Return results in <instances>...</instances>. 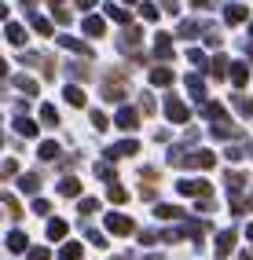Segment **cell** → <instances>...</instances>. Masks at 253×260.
Returning a JSON list of instances; mask_svg holds the SVG:
<instances>
[{
  "label": "cell",
  "instance_id": "7bdbcfd3",
  "mask_svg": "<svg viewBox=\"0 0 253 260\" xmlns=\"http://www.w3.org/2000/svg\"><path fill=\"white\" fill-rule=\"evenodd\" d=\"M92 125L103 132V128H110V121H107V114H99V110H92Z\"/></svg>",
  "mask_w": 253,
  "mask_h": 260
},
{
  "label": "cell",
  "instance_id": "7a4b0ae2",
  "mask_svg": "<svg viewBox=\"0 0 253 260\" xmlns=\"http://www.w3.org/2000/svg\"><path fill=\"white\" fill-rule=\"evenodd\" d=\"M125 95H129V81H125V70H117V74L110 70V74L103 77V99H107V103H121Z\"/></svg>",
  "mask_w": 253,
  "mask_h": 260
},
{
  "label": "cell",
  "instance_id": "74e56055",
  "mask_svg": "<svg viewBox=\"0 0 253 260\" xmlns=\"http://www.w3.org/2000/svg\"><path fill=\"white\" fill-rule=\"evenodd\" d=\"M8 176H19V161H15V158L0 161V180H8Z\"/></svg>",
  "mask_w": 253,
  "mask_h": 260
},
{
  "label": "cell",
  "instance_id": "b9f144b4",
  "mask_svg": "<svg viewBox=\"0 0 253 260\" xmlns=\"http://www.w3.org/2000/svg\"><path fill=\"white\" fill-rule=\"evenodd\" d=\"M140 15H143V22H154L158 19V8L154 4H140Z\"/></svg>",
  "mask_w": 253,
  "mask_h": 260
},
{
  "label": "cell",
  "instance_id": "4fadbf2b",
  "mask_svg": "<svg viewBox=\"0 0 253 260\" xmlns=\"http://www.w3.org/2000/svg\"><path fill=\"white\" fill-rule=\"evenodd\" d=\"M15 132L26 136V140H37V121H29L26 114H19V117H15Z\"/></svg>",
  "mask_w": 253,
  "mask_h": 260
},
{
  "label": "cell",
  "instance_id": "277c9868",
  "mask_svg": "<svg viewBox=\"0 0 253 260\" xmlns=\"http://www.w3.org/2000/svg\"><path fill=\"white\" fill-rule=\"evenodd\" d=\"M176 190H180V194H191V198H209L213 194V187L206 180H180Z\"/></svg>",
  "mask_w": 253,
  "mask_h": 260
},
{
  "label": "cell",
  "instance_id": "6125c7cd",
  "mask_svg": "<svg viewBox=\"0 0 253 260\" xmlns=\"http://www.w3.org/2000/svg\"><path fill=\"white\" fill-rule=\"evenodd\" d=\"M147 260H165V256H147Z\"/></svg>",
  "mask_w": 253,
  "mask_h": 260
},
{
  "label": "cell",
  "instance_id": "d590c367",
  "mask_svg": "<svg viewBox=\"0 0 253 260\" xmlns=\"http://www.w3.org/2000/svg\"><path fill=\"white\" fill-rule=\"evenodd\" d=\"M66 103H70V107H84V92H81V84H70V88H66Z\"/></svg>",
  "mask_w": 253,
  "mask_h": 260
},
{
  "label": "cell",
  "instance_id": "5bb4252c",
  "mask_svg": "<svg viewBox=\"0 0 253 260\" xmlns=\"http://www.w3.org/2000/svg\"><path fill=\"white\" fill-rule=\"evenodd\" d=\"M59 44H62V48H70V51H77V55H84V59H92V48L84 44V41H77V37H66V33H62Z\"/></svg>",
  "mask_w": 253,
  "mask_h": 260
},
{
  "label": "cell",
  "instance_id": "e7e4bbea",
  "mask_svg": "<svg viewBox=\"0 0 253 260\" xmlns=\"http://www.w3.org/2000/svg\"><path fill=\"white\" fill-rule=\"evenodd\" d=\"M249 59H253V44H249Z\"/></svg>",
  "mask_w": 253,
  "mask_h": 260
},
{
  "label": "cell",
  "instance_id": "f35d334b",
  "mask_svg": "<svg viewBox=\"0 0 253 260\" xmlns=\"http://www.w3.org/2000/svg\"><path fill=\"white\" fill-rule=\"evenodd\" d=\"M246 154H249V147H246V143H239V147H228V154H224V158H228V161H242Z\"/></svg>",
  "mask_w": 253,
  "mask_h": 260
},
{
  "label": "cell",
  "instance_id": "680465c9",
  "mask_svg": "<svg viewBox=\"0 0 253 260\" xmlns=\"http://www.w3.org/2000/svg\"><path fill=\"white\" fill-rule=\"evenodd\" d=\"M114 260H136V256H129V253H125V256H114Z\"/></svg>",
  "mask_w": 253,
  "mask_h": 260
},
{
  "label": "cell",
  "instance_id": "30bf717a",
  "mask_svg": "<svg viewBox=\"0 0 253 260\" xmlns=\"http://www.w3.org/2000/svg\"><path fill=\"white\" fill-rule=\"evenodd\" d=\"M224 19H228V26H239V22L249 19V8H246V4H228V8H224Z\"/></svg>",
  "mask_w": 253,
  "mask_h": 260
},
{
  "label": "cell",
  "instance_id": "9c48e42d",
  "mask_svg": "<svg viewBox=\"0 0 253 260\" xmlns=\"http://www.w3.org/2000/svg\"><path fill=\"white\" fill-rule=\"evenodd\" d=\"M132 154H140V143H136V140H125V143H114V147L107 150V158L114 161V158H132Z\"/></svg>",
  "mask_w": 253,
  "mask_h": 260
},
{
  "label": "cell",
  "instance_id": "f546056e",
  "mask_svg": "<svg viewBox=\"0 0 253 260\" xmlns=\"http://www.w3.org/2000/svg\"><path fill=\"white\" fill-rule=\"evenodd\" d=\"M107 19H114V22H121V26H129V22H132V15H129L125 8H117V4H107Z\"/></svg>",
  "mask_w": 253,
  "mask_h": 260
},
{
  "label": "cell",
  "instance_id": "836d02e7",
  "mask_svg": "<svg viewBox=\"0 0 253 260\" xmlns=\"http://www.w3.org/2000/svg\"><path fill=\"white\" fill-rule=\"evenodd\" d=\"M107 198L117 202V205H125V202H129V190H125V187H117V183H107Z\"/></svg>",
  "mask_w": 253,
  "mask_h": 260
},
{
  "label": "cell",
  "instance_id": "91938a15",
  "mask_svg": "<svg viewBox=\"0 0 253 260\" xmlns=\"http://www.w3.org/2000/svg\"><path fill=\"white\" fill-rule=\"evenodd\" d=\"M246 205H249V209H253V194H249V198H246Z\"/></svg>",
  "mask_w": 253,
  "mask_h": 260
},
{
  "label": "cell",
  "instance_id": "f1b7e54d",
  "mask_svg": "<svg viewBox=\"0 0 253 260\" xmlns=\"http://www.w3.org/2000/svg\"><path fill=\"white\" fill-rule=\"evenodd\" d=\"M48 238H52V242H59V238H66V231H70V228H66V220H48Z\"/></svg>",
  "mask_w": 253,
  "mask_h": 260
},
{
  "label": "cell",
  "instance_id": "5b68a950",
  "mask_svg": "<svg viewBox=\"0 0 253 260\" xmlns=\"http://www.w3.org/2000/svg\"><path fill=\"white\" fill-rule=\"evenodd\" d=\"M235 228H228V231H220L216 235V246H213V253H216V260H228L231 256V249H235Z\"/></svg>",
  "mask_w": 253,
  "mask_h": 260
},
{
  "label": "cell",
  "instance_id": "9a60e30c",
  "mask_svg": "<svg viewBox=\"0 0 253 260\" xmlns=\"http://www.w3.org/2000/svg\"><path fill=\"white\" fill-rule=\"evenodd\" d=\"M59 154H62V150H59L55 140H44V143L37 147V158H41V161H59Z\"/></svg>",
  "mask_w": 253,
  "mask_h": 260
},
{
  "label": "cell",
  "instance_id": "60d3db41",
  "mask_svg": "<svg viewBox=\"0 0 253 260\" xmlns=\"http://www.w3.org/2000/svg\"><path fill=\"white\" fill-rule=\"evenodd\" d=\"M235 110H239V114H253V99H246V95H235Z\"/></svg>",
  "mask_w": 253,
  "mask_h": 260
},
{
  "label": "cell",
  "instance_id": "8992f818",
  "mask_svg": "<svg viewBox=\"0 0 253 260\" xmlns=\"http://www.w3.org/2000/svg\"><path fill=\"white\" fill-rule=\"evenodd\" d=\"M154 59L158 62H173V55H176V51H173V37H169V33H154Z\"/></svg>",
  "mask_w": 253,
  "mask_h": 260
},
{
  "label": "cell",
  "instance_id": "11a10c76",
  "mask_svg": "<svg viewBox=\"0 0 253 260\" xmlns=\"http://www.w3.org/2000/svg\"><path fill=\"white\" fill-rule=\"evenodd\" d=\"M4 19H8V4L0 0V22H4Z\"/></svg>",
  "mask_w": 253,
  "mask_h": 260
},
{
  "label": "cell",
  "instance_id": "ffe728a7",
  "mask_svg": "<svg viewBox=\"0 0 253 260\" xmlns=\"http://www.w3.org/2000/svg\"><path fill=\"white\" fill-rule=\"evenodd\" d=\"M19 190L37 194V190H41V176H37V172H22V176H19Z\"/></svg>",
  "mask_w": 253,
  "mask_h": 260
},
{
  "label": "cell",
  "instance_id": "4316f807",
  "mask_svg": "<svg viewBox=\"0 0 253 260\" xmlns=\"http://www.w3.org/2000/svg\"><path fill=\"white\" fill-rule=\"evenodd\" d=\"M4 37H8L11 44H19V48H22V44H26V29H22L19 22H8V29H4Z\"/></svg>",
  "mask_w": 253,
  "mask_h": 260
},
{
  "label": "cell",
  "instance_id": "e0dca14e",
  "mask_svg": "<svg viewBox=\"0 0 253 260\" xmlns=\"http://www.w3.org/2000/svg\"><path fill=\"white\" fill-rule=\"evenodd\" d=\"M0 205L8 209V216H15V220L22 216V202L15 198V194H8V190H0Z\"/></svg>",
  "mask_w": 253,
  "mask_h": 260
},
{
  "label": "cell",
  "instance_id": "7dc6e473",
  "mask_svg": "<svg viewBox=\"0 0 253 260\" xmlns=\"http://www.w3.org/2000/svg\"><path fill=\"white\" fill-rule=\"evenodd\" d=\"M140 198H147V202H154V198H158V190H154V183H147V187L140 183Z\"/></svg>",
  "mask_w": 253,
  "mask_h": 260
},
{
  "label": "cell",
  "instance_id": "4dcf8cb0",
  "mask_svg": "<svg viewBox=\"0 0 253 260\" xmlns=\"http://www.w3.org/2000/svg\"><path fill=\"white\" fill-rule=\"evenodd\" d=\"M15 88H19V92H26V95H37V81H33V77H26V74H19V77H15Z\"/></svg>",
  "mask_w": 253,
  "mask_h": 260
},
{
  "label": "cell",
  "instance_id": "484cf974",
  "mask_svg": "<svg viewBox=\"0 0 253 260\" xmlns=\"http://www.w3.org/2000/svg\"><path fill=\"white\" fill-rule=\"evenodd\" d=\"M224 183H228V190H231V194H239V190L246 187V176H242V172H224Z\"/></svg>",
  "mask_w": 253,
  "mask_h": 260
},
{
  "label": "cell",
  "instance_id": "9f6ffc18",
  "mask_svg": "<svg viewBox=\"0 0 253 260\" xmlns=\"http://www.w3.org/2000/svg\"><path fill=\"white\" fill-rule=\"evenodd\" d=\"M8 74V62H4V55H0V77H4Z\"/></svg>",
  "mask_w": 253,
  "mask_h": 260
},
{
  "label": "cell",
  "instance_id": "ee69618b",
  "mask_svg": "<svg viewBox=\"0 0 253 260\" xmlns=\"http://www.w3.org/2000/svg\"><path fill=\"white\" fill-rule=\"evenodd\" d=\"M84 238H88V242H92V246H96V249H107V238H103V235H99V231H88V235H84Z\"/></svg>",
  "mask_w": 253,
  "mask_h": 260
},
{
  "label": "cell",
  "instance_id": "f5cc1de1",
  "mask_svg": "<svg viewBox=\"0 0 253 260\" xmlns=\"http://www.w3.org/2000/svg\"><path fill=\"white\" fill-rule=\"evenodd\" d=\"M195 8H198V11H209V8H213V0H195Z\"/></svg>",
  "mask_w": 253,
  "mask_h": 260
},
{
  "label": "cell",
  "instance_id": "8d00e7d4",
  "mask_svg": "<svg viewBox=\"0 0 253 260\" xmlns=\"http://www.w3.org/2000/svg\"><path fill=\"white\" fill-rule=\"evenodd\" d=\"M96 209H99V202H96V198H81V205H77V213H81V220H88V216H92Z\"/></svg>",
  "mask_w": 253,
  "mask_h": 260
},
{
  "label": "cell",
  "instance_id": "cb8c5ba5",
  "mask_svg": "<svg viewBox=\"0 0 253 260\" xmlns=\"http://www.w3.org/2000/svg\"><path fill=\"white\" fill-rule=\"evenodd\" d=\"M103 29H107V22L99 19V15H88V19H84V33H88V37H103Z\"/></svg>",
  "mask_w": 253,
  "mask_h": 260
},
{
  "label": "cell",
  "instance_id": "816d5d0a",
  "mask_svg": "<svg viewBox=\"0 0 253 260\" xmlns=\"http://www.w3.org/2000/svg\"><path fill=\"white\" fill-rule=\"evenodd\" d=\"M162 11H169V15H180V4H176V0H162Z\"/></svg>",
  "mask_w": 253,
  "mask_h": 260
},
{
  "label": "cell",
  "instance_id": "7c38bea8",
  "mask_svg": "<svg viewBox=\"0 0 253 260\" xmlns=\"http://www.w3.org/2000/svg\"><path fill=\"white\" fill-rule=\"evenodd\" d=\"M228 77H231V84H235V88H246V81H249V66H246V62H231Z\"/></svg>",
  "mask_w": 253,
  "mask_h": 260
},
{
  "label": "cell",
  "instance_id": "c3c4849f",
  "mask_svg": "<svg viewBox=\"0 0 253 260\" xmlns=\"http://www.w3.org/2000/svg\"><path fill=\"white\" fill-rule=\"evenodd\" d=\"M55 11V22L59 26H70V11H66V8H52Z\"/></svg>",
  "mask_w": 253,
  "mask_h": 260
},
{
  "label": "cell",
  "instance_id": "d4e9b609",
  "mask_svg": "<svg viewBox=\"0 0 253 260\" xmlns=\"http://www.w3.org/2000/svg\"><path fill=\"white\" fill-rule=\"evenodd\" d=\"M84 256V246L81 242H66V246L59 249V260H81Z\"/></svg>",
  "mask_w": 253,
  "mask_h": 260
},
{
  "label": "cell",
  "instance_id": "6da1fadb",
  "mask_svg": "<svg viewBox=\"0 0 253 260\" xmlns=\"http://www.w3.org/2000/svg\"><path fill=\"white\" fill-rule=\"evenodd\" d=\"M169 165H176V169H213L216 165V154L213 150H187V147H173L169 150Z\"/></svg>",
  "mask_w": 253,
  "mask_h": 260
},
{
  "label": "cell",
  "instance_id": "ac0fdd59",
  "mask_svg": "<svg viewBox=\"0 0 253 260\" xmlns=\"http://www.w3.org/2000/svg\"><path fill=\"white\" fill-rule=\"evenodd\" d=\"M202 114H206L213 125H220V121H228V110L220 107V103H202Z\"/></svg>",
  "mask_w": 253,
  "mask_h": 260
},
{
  "label": "cell",
  "instance_id": "d6986e66",
  "mask_svg": "<svg viewBox=\"0 0 253 260\" xmlns=\"http://www.w3.org/2000/svg\"><path fill=\"white\" fill-rule=\"evenodd\" d=\"M136 121H140V110H121V114L114 117V125L125 128V132H132V128H136Z\"/></svg>",
  "mask_w": 253,
  "mask_h": 260
},
{
  "label": "cell",
  "instance_id": "6f0895ef",
  "mask_svg": "<svg viewBox=\"0 0 253 260\" xmlns=\"http://www.w3.org/2000/svg\"><path fill=\"white\" fill-rule=\"evenodd\" d=\"M246 238H249V242H253V223H249V228H246Z\"/></svg>",
  "mask_w": 253,
  "mask_h": 260
},
{
  "label": "cell",
  "instance_id": "e575fe53",
  "mask_svg": "<svg viewBox=\"0 0 253 260\" xmlns=\"http://www.w3.org/2000/svg\"><path fill=\"white\" fill-rule=\"evenodd\" d=\"M29 22H33V29H37L41 37H52V22H48V19H41V15L29 11Z\"/></svg>",
  "mask_w": 253,
  "mask_h": 260
},
{
  "label": "cell",
  "instance_id": "52a82bcc",
  "mask_svg": "<svg viewBox=\"0 0 253 260\" xmlns=\"http://www.w3.org/2000/svg\"><path fill=\"white\" fill-rule=\"evenodd\" d=\"M107 231H110V235H132L136 228H132L129 216H121V213H107Z\"/></svg>",
  "mask_w": 253,
  "mask_h": 260
},
{
  "label": "cell",
  "instance_id": "f907efd6",
  "mask_svg": "<svg viewBox=\"0 0 253 260\" xmlns=\"http://www.w3.org/2000/svg\"><path fill=\"white\" fill-rule=\"evenodd\" d=\"M140 114H154V99H150V95H143V103H140Z\"/></svg>",
  "mask_w": 253,
  "mask_h": 260
},
{
  "label": "cell",
  "instance_id": "8fae6325",
  "mask_svg": "<svg viewBox=\"0 0 253 260\" xmlns=\"http://www.w3.org/2000/svg\"><path fill=\"white\" fill-rule=\"evenodd\" d=\"M150 84H158V88H165V84H173V66H169V62L154 66V70H150Z\"/></svg>",
  "mask_w": 253,
  "mask_h": 260
},
{
  "label": "cell",
  "instance_id": "681fc988",
  "mask_svg": "<svg viewBox=\"0 0 253 260\" xmlns=\"http://www.w3.org/2000/svg\"><path fill=\"white\" fill-rule=\"evenodd\" d=\"M187 59H191L195 66H209V62H206V55H202V51H198V48H191V51H187Z\"/></svg>",
  "mask_w": 253,
  "mask_h": 260
},
{
  "label": "cell",
  "instance_id": "2e32d148",
  "mask_svg": "<svg viewBox=\"0 0 253 260\" xmlns=\"http://www.w3.org/2000/svg\"><path fill=\"white\" fill-rule=\"evenodd\" d=\"M81 190H84V183H81L77 176H66V180L59 183V194H62V198H77Z\"/></svg>",
  "mask_w": 253,
  "mask_h": 260
},
{
  "label": "cell",
  "instance_id": "3957f363",
  "mask_svg": "<svg viewBox=\"0 0 253 260\" xmlns=\"http://www.w3.org/2000/svg\"><path fill=\"white\" fill-rule=\"evenodd\" d=\"M117 48H121L129 59H136V62L147 59V55H143V37H140V29H136V26H125V33L117 37Z\"/></svg>",
  "mask_w": 253,
  "mask_h": 260
},
{
  "label": "cell",
  "instance_id": "be15d7a7",
  "mask_svg": "<svg viewBox=\"0 0 253 260\" xmlns=\"http://www.w3.org/2000/svg\"><path fill=\"white\" fill-rule=\"evenodd\" d=\"M125 4H140V0H125Z\"/></svg>",
  "mask_w": 253,
  "mask_h": 260
},
{
  "label": "cell",
  "instance_id": "603a6c76",
  "mask_svg": "<svg viewBox=\"0 0 253 260\" xmlns=\"http://www.w3.org/2000/svg\"><path fill=\"white\" fill-rule=\"evenodd\" d=\"M154 216L158 220H183V209H180V205H158V209H154Z\"/></svg>",
  "mask_w": 253,
  "mask_h": 260
},
{
  "label": "cell",
  "instance_id": "44dd1931",
  "mask_svg": "<svg viewBox=\"0 0 253 260\" xmlns=\"http://www.w3.org/2000/svg\"><path fill=\"white\" fill-rule=\"evenodd\" d=\"M187 92L198 99V107H202V103H206V81H202L198 74H191V77H187Z\"/></svg>",
  "mask_w": 253,
  "mask_h": 260
},
{
  "label": "cell",
  "instance_id": "ba28073f",
  "mask_svg": "<svg viewBox=\"0 0 253 260\" xmlns=\"http://www.w3.org/2000/svg\"><path fill=\"white\" fill-rule=\"evenodd\" d=\"M165 114H169V121H176V125H187V117H191L187 107H183L176 95H169V99H165Z\"/></svg>",
  "mask_w": 253,
  "mask_h": 260
},
{
  "label": "cell",
  "instance_id": "ab89813d",
  "mask_svg": "<svg viewBox=\"0 0 253 260\" xmlns=\"http://www.w3.org/2000/svg\"><path fill=\"white\" fill-rule=\"evenodd\" d=\"M96 176H99V180H107V183H117V172H114L110 165H96Z\"/></svg>",
  "mask_w": 253,
  "mask_h": 260
},
{
  "label": "cell",
  "instance_id": "03108f58",
  "mask_svg": "<svg viewBox=\"0 0 253 260\" xmlns=\"http://www.w3.org/2000/svg\"><path fill=\"white\" fill-rule=\"evenodd\" d=\"M0 143H4V136H0Z\"/></svg>",
  "mask_w": 253,
  "mask_h": 260
},
{
  "label": "cell",
  "instance_id": "d6a6232c",
  "mask_svg": "<svg viewBox=\"0 0 253 260\" xmlns=\"http://www.w3.org/2000/svg\"><path fill=\"white\" fill-rule=\"evenodd\" d=\"M228 66H231V62H228L224 55H216V59L209 62V74H213L216 81H220V77H228Z\"/></svg>",
  "mask_w": 253,
  "mask_h": 260
},
{
  "label": "cell",
  "instance_id": "83f0119b",
  "mask_svg": "<svg viewBox=\"0 0 253 260\" xmlns=\"http://www.w3.org/2000/svg\"><path fill=\"white\" fill-rule=\"evenodd\" d=\"M26 246H29V238H26L22 231H11V235H8V249H11V253H26Z\"/></svg>",
  "mask_w": 253,
  "mask_h": 260
},
{
  "label": "cell",
  "instance_id": "003e7915",
  "mask_svg": "<svg viewBox=\"0 0 253 260\" xmlns=\"http://www.w3.org/2000/svg\"><path fill=\"white\" fill-rule=\"evenodd\" d=\"M249 33H253V26H249Z\"/></svg>",
  "mask_w": 253,
  "mask_h": 260
},
{
  "label": "cell",
  "instance_id": "94428289",
  "mask_svg": "<svg viewBox=\"0 0 253 260\" xmlns=\"http://www.w3.org/2000/svg\"><path fill=\"white\" fill-rule=\"evenodd\" d=\"M48 4H55V8H59V4H62V0H48Z\"/></svg>",
  "mask_w": 253,
  "mask_h": 260
},
{
  "label": "cell",
  "instance_id": "7402d4cb",
  "mask_svg": "<svg viewBox=\"0 0 253 260\" xmlns=\"http://www.w3.org/2000/svg\"><path fill=\"white\" fill-rule=\"evenodd\" d=\"M66 77H74V81H88L92 70L84 66V59H81V62H66Z\"/></svg>",
  "mask_w": 253,
  "mask_h": 260
},
{
  "label": "cell",
  "instance_id": "1f68e13d",
  "mask_svg": "<svg viewBox=\"0 0 253 260\" xmlns=\"http://www.w3.org/2000/svg\"><path fill=\"white\" fill-rule=\"evenodd\" d=\"M41 121H44L48 128H55V125H59V110L52 107V103H44V107H41Z\"/></svg>",
  "mask_w": 253,
  "mask_h": 260
},
{
  "label": "cell",
  "instance_id": "f6af8a7d",
  "mask_svg": "<svg viewBox=\"0 0 253 260\" xmlns=\"http://www.w3.org/2000/svg\"><path fill=\"white\" fill-rule=\"evenodd\" d=\"M26 260H52V253H48L44 246H37V249H29V256Z\"/></svg>",
  "mask_w": 253,
  "mask_h": 260
},
{
  "label": "cell",
  "instance_id": "db71d44e",
  "mask_svg": "<svg viewBox=\"0 0 253 260\" xmlns=\"http://www.w3.org/2000/svg\"><path fill=\"white\" fill-rule=\"evenodd\" d=\"M77 8H84V11H88V8H96V0H77Z\"/></svg>",
  "mask_w": 253,
  "mask_h": 260
},
{
  "label": "cell",
  "instance_id": "bcb514c9",
  "mask_svg": "<svg viewBox=\"0 0 253 260\" xmlns=\"http://www.w3.org/2000/svg\"><path fill=\"white\" fill-rule=\"evenodd\" d=\"M33 213H37V216H48V213H52V205H48L44 198H37V202H33Z\"/></svg>",
  "mask_w": 253,
  "mask_h": 260
}]
</instances>
